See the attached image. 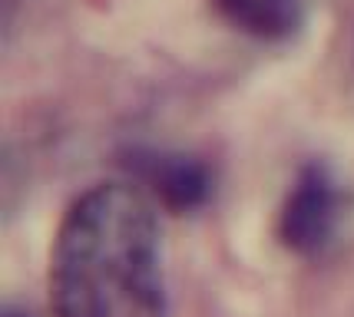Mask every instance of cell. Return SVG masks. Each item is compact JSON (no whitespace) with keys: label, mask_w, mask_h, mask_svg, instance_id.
Listing matches in <instances>:
<instances>
[{"label":"cell","mask_w":354,"mask_h":317,"mask_svg":"<svg viewBox=\"0 0 354 317\" xmlns=\"http://www.w3.org/2000/svg\"><path fill=\"white\" fill-rule=\"evenodd\" d=\"M57 317H169L153 198L100 182L66 209L50 251Z\"/></svg>","instance_id":"obj_1"},{"label":"cell","mask_w":354,"mask_h":317,"mask_svg":"<svg viewBox=\"0 0 354 317\" xmlns=\"http://www.w3.org/2000/svg\"><path fill=\"white\" fill-rule=\"evenodd\" d=\"M348 198L338 175L324 162H308L298 169L288 195L278 211V238L301 258L328 251L341 231Z\"/></svg>","instance_id":"obj_2"},{"label":"cell","mask_w":354,"mask_h":317,"mask_svg":"<svg viewBox=\"0 0 354 317\" xmlns=\"http://www.w3.org/2000/svg\"><path fill=\"white\" fill-rule=\"evenodd\" d=\"M126 169L133 172V179L139 182V189L146 195L162 202L172 211L202 209L216 189L212 169L196 155H185V152L133 149L126 155Z\"/></svg>","instance_id":"obj_3"},{"label":"cell","mask_w":354,"mask_h":317,"mask_svg":"<svg viewBox=\"0 0 354 317\" xmlns=\"http://www.w3.org/2000/svg\"><path fill=\"white\" fill-rule=\"evenodd\" d=\"M216 7L255 40H288L305 20V0H216Z\"/></svg>","instance_id":"obj_4"},{"label":"cell","mask_w":354,"mask_h":317,"mask_svg":"<svg viewBox=\"0 0 354 317\" xmlns=\"http://www.w3.org/2000/svg\"><path fill=\"white\" fill-rule=\"evenodd\" d=\"M3 317H30V314H20V311H3Z\"/></svg>","instance_id":"obj_5"}]
</instances>
